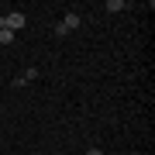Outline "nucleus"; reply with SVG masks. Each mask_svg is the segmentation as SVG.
<instances>
[{
  "mask_svg": "<svg viewBox=\"0 0 155 155\" xmlns=\"http://www.w3.org/2000/svg\"><path fill=\"white\" fill-rule=\"evenodd\" d=\"M79 21H83V17H79L76 11H69L66 17H62V24H59V35H69V31H76V28H79Z\"/></svg>",
  "mask_w": 155,
  "mask_h": 155,
  "instance_id": "f03ea898",
  "label": "nucleus"
},
{
  "mask_svg": "<svg viewBox=\"0 0 155 155\" xmlns=\"http://www.w3.org/2000/svg\"><path fill=\"white\" fill-rule=\"evenodd\" d=\"M86 155H104V152H100V148H90V152H86Z\"/></svg>",
  "mask_w": 155,
  "mask_h": 155,
  "instance_id": "423d86ee",
  "label": "nucleus"
},
{
  "mask_svg": "<svg viewBox=\"0 0 155 155\" xmlns=\"http://www.w3.org/2000/svg\"><path fill=\"white\" fill-rule=\"evenodd\" d=\"M107 11H110V14H121L124 11V0H107Z\"/></svg>",
  "mask_w": 155,
  "mask_h": 155,
  "instance_id": "20e7f679",
  "label": "nucleus"
},
{
  "mask_svg": "<svg viewBox=\"0 0 155 155\" xmlns=\"http://www.w3.org/2000/svg\"><path fill=\"white\" fill-rule=\"evenodd\" d=\"M24 24H28V17H24L21 11H11V14L0 17V31H21Z\"/></svg>",
  "mask_w": 155,
  "mask_h": 155,
  "instance_id": "f257e3e1",
  "label": "nucleus"
},
{
  "mask_svg": "<svg viewBox=\"0 0 155 155\" xmlns=\"http://www.w3.org/2000/svg\"><path fill=\"white\" fill-rule=\"evenodd\" d=\"M14 41V31H0V45H11Z\"/></svg>",
  "mask_w": 155,
  "mask_h": 155,
  "instance_id": "39448f33",
  "label": "nucleus"
},
{
  "mask_svg": "<svg viewBox=\"0 0 155 155\" xmlns=\"http://www.w3.org/2000/svg\"><path fill=\"white\" fill-rule=\"evenodd\" d=\"M31 79H38V66H31V69L21 72V83H31Z\"/></svg>",
  "mask_w": 155,
  "mask_h": 155,
  "instance_id": "7ed1b4c3",
  "label": "nucleus"
}]
</instances>
